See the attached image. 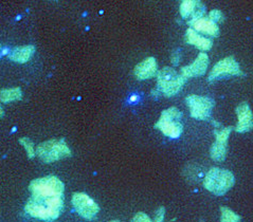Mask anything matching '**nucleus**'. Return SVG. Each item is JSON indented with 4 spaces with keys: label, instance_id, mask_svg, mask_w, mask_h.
Wrapping results in <instances>:
<instances>
[{
    "label": "nucleus",
    "instance_id": "nucleus-10",
    "mask_svg": "<svg viewBox=\"0 0 253 222\" xmlns=\"http://www.w3.org/2000/svg\"><path fill=\"white\" fill-rule=\"evenodd\" d=\"M242 70L240 68V65L235 61V58L232 56L226 57L221 59L216 65L213 67V69L209 73V79L210 81H214L220 77L229 76V75H241Z\"/></svg>",
    "mask_w": 253,
    "mask_h": 222
},
{
    "label": "nucleus",
    "instance_id": "nucleus-20",
    "mask_svg": "<svg viewBox=\"0 0 253 222\" xmlns=\"http://www.w3.org/2000/svg\"><path fill=\"white\" fill-rule=\"evenodd\" d=\"M19 143L24 146V148L27 151V154H28V158L29 159H32L35 157V148H34V144L33 142L30 139L28 138H20L19 139Z\"/></svg>",
    "mask_w": 253,
    "mask_h": 222
},
{
    "label": "nucleus",
    "instance_id": "nucleus-27",
    "mask_svg": "<svg viewBox=\"0 0 253 222\" xmlns=\"http://www.w3.org/2000/svg\"><path fill=\"white\" fill-rule=\"evenodd\" d=\"M109 222H119L118 220H113V221H109Z\"/></svg>",
    "mask_w": 253,
    "mask_h": 222
},
{
    "label": "nucleus",
    "instance_id": "nucleus-26",
    "mask_svg": "<svg viewBox=\"0 0 253 222\" xmlns=\"http://www.w3.org/2000/svg\"><path fill=\"white\" fill-rule=\"evenodd\" d=\"M137 100H138L137 95H132V96H131V99H130V101H131V102H136Z\"/></svg>",
    "mask_w": 253,
    "mask_h": 222
},
{
    "label": "nucleus",
    "instance_id": "nucleus-22",
    "mask_svg": "<svg viewBox=\"0 0 253 222\" xmlns=\"http://www.w3.org/2000/svg\"><path fill=\"white\" fill-rule=\"evenodd\" d=\"M165 217H166V209L163 206H160L157 210V212H156L153 222H165Z\"/></svg>",
    "mask_w": 253,
    "mask_h": 222
},
{
    "label": "nucleus",
    "instance_id": "nucleus-18",
    "mask_svg": "<svg viewBox=\"0 0 253 222\" xmlns=\"http://www.w3.org/2000/svg\"><path fill=\"white\" fill-rule=\"evenodd\" d=\"M199 1H195V0H184L180 4V15L183 18L192 17V15L194 14L196 7L198 5Z\"/></svg>",
    "mask_w": 253,
    "mask_h": 222
},
{
    "label": "nucleus",
    "instance_id": "nucleus-5",
    "mask_svg": "<svg viewBox=\"0 0 253 222\" xmlns=\"http://www.w3.org/2000/svg\"><path fill=\"white\" fill-rule=\"evenodd\" d=\"M32 197H64V183L54 176L33 180L29 185Z\"/></svg>",
    "mask_w": 253,
    "mask_h": 222
},
{
    "label": "nucleus",
    "instance_id": "nucleus-3",
    "mask_svg": "<svg viewBox=\"0 0 253 222\" xmlns=\"http://www.w3.org/2000/svg\"><path fill=\"white\" fill-rule=\"evenodd\" d=\"M36 155L43 163H53L71 157V150L64 140H49L41 143L35 149Z\"/></svg>",
    "mask_w": 253,
    "mask_h": 222
},
{
    "label": "nucleus",
    "instance_id": "nucleus-8",
    "mask_svg": "<svg viewBox=\"0 0 253 222\" xmlns=\"http://www.w3.org/2000/svg\"><path fill=\"white\" fill-rule=\"evenodd\" d=\"M71 202L76 212L81 217L87 220H92L100 212L99 205L85 192H76V194H73Z\"/></svg>",
    "mask_w": 253,
    "mask_h": 222
},
{
    "label": "nucleus",
    "instance_id": "nucleus-7",
    "mask_svg": "<svg viewBox=\"0 0 253 222\" xmlns=\"http://www.w3.org/2000/svg\"><path fill=\"white\" fill-rule=\"evenodd\" d=\"M185 103L190 109L191 116L196 120H208L211 116L212 109L214 107V101L206 96H199L192 94L185 99Z\"/></svg>",
    "mask_w": 253,
    "mask_h": 222
},
{
    "label": "nucleus",
    "instance_id": "nucleus-14",
    "mask_svg": "<svg viewBox=\"0 0 253 222\" xmlns=\"http://www.w3.org/2000/svg\"><path fill=\"white\" fill-rule=\"evenodd\" d=\"M189 25L197 33L199 32L212 37H217L219 35V28L217 24H215V22H213L206 16L197 19H192L189 21Z\"/></svg>",
    "mask_w": 253,
    "mask_h": 222
},
{
    "label": "nucleus",
    "instance_id": "nucleus-9",
    "mask_svg": "<svg viewBox=\"0 0 253 222\" xmlns=\"http://www.w3.org/2000/svg\"><path fill=\"white\" fill-rule=\"evenodd\" d=\"M231 131H232V127L217 128L214 130L215 142L213 143L210 149L211 158L214 161L216 162L225 161L227 157V150H228V140Z\"/></svg>",
    "mask_w": 253,
    "mask_h": 222
},
{
    "label": "nucleus",
    "instance_id": "nucleus-15",
    "mask_svg": "<svg viewBox=\"0 0 253 222\" xmlns=\"http://www.w3.org/2000/svg\"><path fill=\"white\" fill-rule=\"evenodd\" d=\"M185 41L189 44H193V46H195L197 49L202 51H209L213 46V42L210 38H207V37L200 35L192 28L187 30V33H185Z\"/></svg>",
    "mask_w": 253,
    "mask_h": 222
},
{
    "label": "nucleus",
    "instance_id": "nucleus-19",
    "mask_svg": "<svg viewBox=\"0 0 253 222\" xmlns=\"http://www.w3.org/2000/svg\"><path fill=\"white\" fill-rule=\"evenodd\" d=\"M220 222H241V216L234 213L232 210H230L229 207L221 206L220 207Z\"/></svg>",
    "mask_w": 253,
    "mask_h": 222
},
{
    "label": "nucleus",
    "instance_id": "nucleus-16",
    "mask_svg": "<svg viewBox=\"0 0 253 222\" xmlns=\"http://www.w3.org/2000/svg\"><path fill=\"white\" fill-rule=\"evenodd\" d=\"M35 52V48L33 46H22L15 48L11 53L9 54V58L11 61L18 63V64H25L27 63L33 53Z\"/></svg>",
    "mask_w": 253,
    "mask_h": 222
},
{
    "label": "nucleus",
    "instance_id": "nucleus-6",
    "mask_svg": "<svg viewBox=\"0 0 253 222\" xmlns=\"http://www.w3.org/2000/svg\"><path fill=\"white\" fill-rule=\"evenodd\" d=\"M185 80L187 78L177 73L173 68L166 67L157 73V90L161 94L170 98L181 90Z\"/></svg>",
    "mask_w": 253,
    "mask_h": 222
},
{
    "label": "nucleus",
    "instance_id": "nucleus-13",
    "mask_svg": "<svg viewBox=\"0 0 253 222\" xmlns=\"http://www.w3.org/2000/svg\"><path fill=\"white\" fill-rule=\"evenodd\" d=\"M135 76L139 80H145L148 78H152L158 73V65L156 58L151 56L145 58L144 61L139 63L135 69H133Z\"/></svg>",
    "mask_w": 253,
    "mask_h": 222
},
{
    "label": "nucleus",
    "instance_id": "nucleus-25",
    "mask_svg": "<svg viewBox=\"0 0 253 222\" xmlns=\"http://www.w3.org/2000/svg\"><path fill=\"white\" fill-rule=\"evenodd\" d=\"M3 114H4V111H3L2 107H1V105H0V118L3 116Z\"/></svg>",
    "mask_w": 253,
    "mask_h": 222
},
{
    "label": "nucleus",
    "instance_id": "nucleus-1",
    "mask_svg": "<svg viewBox=\"0 0 253 222\" xmlns=\"http://www.w3.org/2000/svg\"><path fill=\"white\" fill-rule=\"evenodd\" d=\"M64 209V197H32L25 206V211L34 218L52 221L59 217Z\"/></svg>",
    "mask_w": 253,
    "mask_h": 222
},
{
    "label": "nucleus",
    "instance_id": "nucleus-2",
    "mask_svg": "<svg viewBox=\"0 0 253 222\" xmlns=\"http://www.w3.org/2000/svg\"><path fill=\"white\" fill-rule=\"evenodd\" d=\"M235 178L231 172L218 167L211 168L204 179V186L207 190L216 196H222L233 187Z\"/></svg>",
    "mask_w": 253,
    "mask_h": 222
},
{
    "label": "nucleus",
    "instance_id": "nucleus-4",
    "mask_svg": "<svg viewBox=\"0 0 253 222\" xmlns=\"http://www.w3.org/2000/svg\"><path fill=\"white\" fill-rule=\"evenodd\" d=\"M155 127L170 139L179 138L183 131L181 112L176 107L163 110Z\"/></svg>",
    "mask_w": 253,
    "mask_h": 222
},
{
    "label": "nucleus",
    "instance_id": "nucleus-21",
    "mask_svg": "<svg viewBox=\"0 0 253 222\" xmlns=\"http://www.w3.org/2000/svg\"><path fill=\"white\" fill-rule=\"evenodd\" d=\"M208 18L212 20L213 22H215V24H217V22H222V20L225 19L224 15H222V13L219 10H212L209 13V17Z\"/></svg>",
    "mask_w": 253,
    "mask_h": 222
},
{
    "label": "nucleus",
    "instance_id": "nucleus-17",
    "mask_svg": "<svg viewBox=\"0 0 253 222\" xmlns=\"http://www.w3.org/2000/svg\"><path fill=\"white\" fill-rule=\"evenodd\" d=\"M21 98H22V92L20 88L3 89V90L0 91V101L2 103L20 101Z\"/></svg>",
    "mask_w": 253,
    "mask_h": 222
},
{
    "label": "nucleus",
    "instance_id": "nucleus-11",
    "mask_svg": "<svg viewBox=\"0 0 253 222\" xmlns=\"http://www.w3.org/2000/svg\"><path fill=\"white\" fill-rule=\"evenodd\" d=\"M208 66H209V57H208L206 53H200L194 61V63L189 66L182 67L180 74L185 78L202 76L206 73Z\"/></svg>",
    "mask_w": 253,
    "mask_h": 222
},
{
    "label": "nucleus",
    "instance_id": "nucleus-12",
    "mask_svg": "<svg viewBox=\"0 0 253 222\" xmlns=\"http://www.w3.org/2000/svg\"><path fill=\"white\" fill-rule=\"evenodd\" d=\"M236 114L239 122L235 127L237 132H248L253 128V114L247 103H242L236 107Z\"/></svg>",
    "mask_w": 253,
    "mask_h": 222
},
{
    "label": "nucleus",
    "instance_id": "nucleus-24",
    "mask_svg": "<svg viewBox=\"0 0 253 222\" xmlns=\"http://www.w3.org/2000/svg\"><path fill=\"white\" fill-rule=\"evenodd\" d=\"M170 62H172V64L175 65V66H177L178 64H179V62H180V53H179V51L176 50V51L173 52L172 58H170Z\"/></svg>",
    "mask_w": 253,
    "mask_h": 222
},
{
    "label": "nucleus",
    "instance_id": "nucleus-23",
    "mask_svg": "<svg viewBox=\"0 0 253 222\" xmlns=\"http://www.w3.org/2000/svg\"><path fill=\"white\" fill-rule=\"evenodd\" d=\"M130 222H153L145 213H137Z\"/></svg>",
    "mask_w": 253,
    "mask_h": 222
}]
</instances>
